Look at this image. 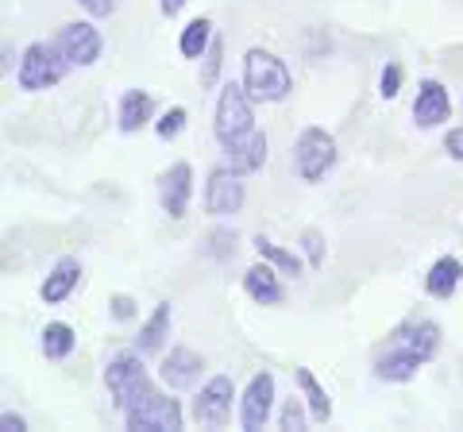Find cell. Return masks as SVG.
Here are the masks:
<instances>
[{
	"mask_svg": "<svg viewBox=\"0 0 463 432\" xmlns=\"http://www.w3.org/2000/svg\"><path fill=\"white\" fill-rule=\"evenodd\" d=\"M216 143L228 155V163L240 170V174H251L267 163V136L255 127L251 117V97L243 85H224L221 100H216Z\"/></svg>",
	"mask_w": 463,
	"mask_h": 432,
	"instance_id": "1",
	"label": "cell"
},
{
	"mask_svg": "<svg viewBox=\"0 0 463 432\" xmlns=\"http://www.w3.org/2000/svg\"><path fill=\"white\" fill-rule=\"evenodd\" d=\"M440 348V328L432 321H417V324H405L394 333L390 340V348L379 355V363H374V374H379L383 382H410L417 371H421L432 352Z\"/></svg>",
	"mask_w": 463,
	"mask_h": 432,
	"instance_id": "2",
	"label": "cell"
},
{
	"mask_svg": "<svg viewBox=\"0 0 463 432\" xmlns=\"http://www.w3.org/2000/svg\"><path fill=\"white\" fill-rule=\"evenodd\" d=\"M243 89H248L251 100H282L294 89V78H289L282 59H274L270 51L251 47L243 54Z\"/></svg>",
	"mask_w": 463,
	"mask_h": 432,
	"instance_id": "3",
	"label": "cell"
},
{
	"mask_svg": "<svg viewBox=\"0 0 463 432\" xmlns=\"http://www.w3.org/2000/svg\"><path fill=\"white\" fill-rule=\"evenodd\" d=\"M105 382H109L112 406L120 413L132 409L143 394H151V379H147V371H143V363H139V352H120L116 359H109Z\"/></svg>",
	"mask_w": 463,
	"mask_h": 432,
	"instance_id": "4",
	"label": "cell"
},
{
	"mask_svg": "<svg viewBox=\"0 0 463 432\" xmlns=\"http://www.w3.org/2000/svg\"><path fill=\"white\" fill-rule=\"evenodd\" d=\"M124 421L132 432H178L182 428V406H178V398L151 390L124 413Z\"/></svg>",
	"mask_w": 463,
	"mask_h": 432,
	"instance_id": "5",
	"label": "cell"
},
{
	"mask_svg": "<svg viewBox=\"0 0 463 432\" xmlns=\"http://www.w3.org/2000/svg\"><path fill=\"white\" fill-rule=\"evenodd\" d=\"M66 59L62 51L51 47V42H32L24 51V62H20V85L27 93H39V89H51V85L62 81L66 74Z\"/></svg>",
	"mask_w": 463,
	"mask_h": 432,
	"instance_id": "6",
	"label": "cell"
},
{
	"mask_svg": "<svg viewBox=\"0 0 463 432\" xmlns=\"http://www.w3.org/2000/svg\"><path fill=\"white\" fill-rule=\"evenodd\" d=\"M294 158H298V174L306 182H321L332 163H336V139H332L325 127H306L298 136V147H294Z\"/></svg>",
	"mask_w": 463,
	"mask_h": 432,
	"instance_id": "7",
	"label": "cell"
},
{
	"mask_svg": "<svg viewBox=\"0 0 463 432\" xmlns=\"http://www.w3.org/2000/svg\"><path fill=\"white\" fill-rule=\"evenodd\" d=\"M58 51H62V59L70 66H93L100 59V51H105V39H100V32L93 23H66L62 32H58V42H54Z\"/></svg>",
	"mask_w": 463,
	"mask_h": 432,
	"instance_id": "8",
	"label": "cell"
},
{
	"mask_svg": "<svg viewBox=\"0 0 463 432\" xmlns=\"http://www.w3.org/2000/svg\"><path fill=\"white\" fill-rule=\"evenodd\" d=\"M232 398H236V390H232V379H228V374H216V379H209L205 390H201L197 401H194L197 425L221 428V425L228 421V413H232Z\"/></svg>",
	"mask_w": 463,
	"mask_h": 432,
	"instance_id": "9",
	"label": "cell"
},
{
	"mask_svg": "<svg viewBox=\"0 0 463 432\" xmlns=\"http://www.w3.org/2000/svg\"><path fill=\"white\" fill-rule=\"evenodd\" d=\"M243 205V182H240V170L236 166H216L209 174V185H205V209L213 216H232L240 212Z\"/></svg>",
	"mask_w": 463,
	"mask_h": 432,
	"instance_id": "10",
	"label": "cell"
},
{
	"mask_svg": "<svg viewBox=\"0 0 463 432\" xmlns=\"http://www.w3.org/2000/svg\"><path fill=\"white\" fill-rule=\"evenodd\" d=\"M270 406H274V374L270 371H259L251 386H248V394H243L240 401V425L243 432H259L267 425V417H270Z\"/></svg>",
	"mask_w": 463,
	"mask_h": 432,
	"instance_id": "11",
	"label": "cell"
},
{
	"mask_svg": "<svg viewBox=\"0 0 463 432\" xmlns=\"http://www.w3.org/2000/svg\"><path fill=\"white\" fill-rule=\"evenodd\" d=\"M190 193H194V170H190V163H174L163 174V182H158V201H163V212H170L174 221L185 216V209H190Z\"/></svg>",
	"mask_w": 463,
	"mask_h": 432,
	"instance_id": "12",
	"label": "cell"
},
{
	"mask_svg": "<svg viewBox=\"0 0 463 432\" xmlns=\"http://www.w3.org/2000/svg\"><path fill=\"white\" fill-rule=\"evenodd\" d=\"M448 112H452V100H448V89L437 81V78H429L421 81V89H417V100H413V120L421 124V127H437L448 120Z\"/></svg>",
	"mask_w": 463,
	"mask_h": 432,
	"instance_id": "13",
	"label": "cell"
},
{
	"mask_svg": "<svg viewBox=\"0 0 463 432\" xmlns=\"http://www.w3.org/2000/svg\"><path fill=\"white\" fill-rule=\"evenodd\" d=\"M201 355L190 352V348H174L166 359H163V367H158V379H163L170 390H185V386H194L197 382V374H201Z\"/></svg>",
	"mask_w": 463,
	"mask_h": 432,
	"instance_id": "14",
	"label": "cell"
},
{
	"mask_svg": "<svg viewBox=\"0 0 463 432\" xmlns=\"http://www.w3.org/2000/svg\"><path fill=\"white\" fill-rule=\"evenodd\" d=\"M81 278V267H78V258H58L54 270L47 275V282H43V301L47 305H58V301H66L70 294H74V286Z\"/></svg>",
	"mask_w": 463,
	"mask_h": 432,
	"instance_id": "15",
	"label": "cell"
},
{
	"mask_svg": "<svg viewBox=\"0 0 463 432\" xmlns=\"http://www.w3.org/2000/svg\"><path fill=\"white\" fill-rule=\"evenodd\" d=\"M243 290H248L251 301H259V305H279V301H282L279 275H274L267 263H259V267H251L248 275H243Z\"/></svg>",
	"mask_w": 463,
	"mask_h": 432,
	"instance_id": "16",
	"label": "cell"
},
{
	"mask_svg": "<svg viewBox=\"0 0 463 432\" xmlns=\"http://www.w3.org/2000/svg\"><path fill=\"white\" fill-rule=\"evenodd\" d=\"M151 108H155L151 93L128 89V93L120 97V132H139V127L151 120Z\"/></svg>",
	"mask_w": 463,
	"mask_h": 432,
	"instance_id": "17",
	"label": "cell"
},
{
	"mask_svg": "<svg viewBox=\"0 0 463 432\" xmlns=\"http://www.w3.org/2000/svg\"><path fill=\"white\" fill-rule=\"evenodd\" d=\"M459 278H463L459 258L444 255V258H437V263H432L425 286H429V294H432V297H452V294H456V286H459Z\"/></svg>",
	"mask_w": 463,
	"mask_h": 432,
	"instance_id": "18",
	"label": "cell"
},
{
	"mask_svg": "<svg viewBox=\"0 0 463 432\" xmlns=\"http://www.w3.org/2000/svg\"><path fill=\"white\" fill-rule=\"evenodd\" d=\"M166 333H170V301H163V305L155 309L151 321L139 328V336H136V352H139V355L158 352V348H163V340H166Z\"/></svg>",
	"mask_w": 463,
	"mask_h": 432,
	"instance_id": "19",
	"label": "cell"
},
{
	"mask_svg": "<svg viewBox=\"0 0 463 432\" xmlns=\"http://www.w3.org/2000/svg\"><path fill=\"white\" fill-rule=\"evenodd\" d=\"M74 343H78L74 328L62 324V321H54V324L43 328V355H47V359H66L70 352H74Z\"/></svg>",
	"mask_w": 463,
	"mask_h": 432,
	"instance_id": "20",
	"label": "cell"
},
{
	"mask_svg": "<svg viewBox=\"0 0 463 432\" xmlns=\"http://www.w3.org/2000/svg\"><path fill=\"white\" fill-rule=\"evenodd\" d=\"M294 374H298V386H301V390H306V398H309L313 421H328V417H332V401H328V394L321 390V382L313 379V371H309V367H298Z\"/></svg>",
	"mask_w": 463,
	"mask_h": 432,
	"instance_id": "21",
	"label": "cell"
},
{
	"mask_svg": "<svg viewBox=\"0 0 463 432\" xmlns=\"http://www.w3.org/2000/svg\"><path fill=\"white\" fill-rule=\"evenodd\" d=\"M255 251L263 255L267 263H274V267H279L282 275H289V278H298V275H301V258H298L294 251L279 248V243H270V239H263V236H259V239H255Z\"/></svg>",
	"mask_w": 463,
	"mask_h": 432,
	"instance_id": "22",
	"label": "cell"
},
{
	"mask_svg": "<svg viewBox=\"0 0 463 432\" xmlns=\"http://www.w3.org/2000/svg\"><path fill=\"white\" fill-rule=\"evenodd\" d=\"M209 47H213V23L209 20H194L182 32V54L185 59H201Z\"/></svg>",
	"mask_w": 463,
	"mask_h": 432,
	"instance_id": "23",
	"label": "cell"
},
{
	"mask_svg": "<svg viewBox=\"0 0 463 432\" xmlns=\"http://www.w3.org/2000/svg\"><path fill=\"white\" fill-rule=\"evenodd\" d=\"M221 54H224L221 39H213V47L205 51V70H201V85H205V89H209V85H216V78H221V66H224Z\"/></svg>",
	"mask_w": 463,
	"mask_h": 432,
	"instance_id": "24",
	"label": "cell"
},
{
	"mask_svg": "<svg viewBox=\"0 0 463 432\" xmlns=\"http://www.w3.org/2000/svg\"><path fill=\"white\" fill-rule=\"evenodd\" d=\"M301 248H306L313 270H321V267H325V239H321V232H317V228H309V232L301 236Z\"/></svg>",
	"mask_w": 463,
	"mask_h": 432,
	"instance_id": "25",
	"label": "cell"
},
{
	"mask_svg": "<svg viewBox=\"0 0 463 432\" xmlns=\"http://www.w3.org/2000/svg\"><path fill=\"white\" fill-rule=\"evenodd\" d=\"M185 127V108H170L163 120L155 124V132H158V139H174Z\"/></svg>",
	"mask_w": 463,
	"mask_h": 432,
	"instance_id": "26",
	"label": "cell"
},
{
	"mask_svg": "<svg viewBox=\"0 0 463 432\" xmlns=\"http://www.w3.org/2000/svg\"><path fill=\"white\" fill-rule=\"evenodd\" d=\"M379 85H383L379 93H383L386 100H394V97H398V85H402V66H394V62H390V66L383 70V81H379Z\"/></svg>",
	"mask_w": 463,
	"mask_h": 432,
	"instance_id": "27",
	"label": "cell"
},
{
	"mask_svg": "<svg viewBox=\"0 0 463 432\" xmlns=\"http://www.w3.org/2000/svg\"><path fill=\"white\" fill-rule=\"evenodd\" d=\"M282 428H286V432L306 428V413H301L298 401H286V409H282Z\"/></svg>",
	"mask_w": 463,
	"mask_h": 432,
	"instance_id": "28",
	"label": "cell"
},
{
	"mask_svg": "<svg viewBox=\"0 0 463 432\" xmlns=\"http://www.w3.org/2000/svg\"><path fill=\"white\" fill-rule=\"evenodd\" d=\"M444 151L456 158V163H463V127H452L448 132V139H444Z\"/></svg>",
	"mask_w": 463,
	"mask_h": 432,
	"instance_id": "29",
	"label": "cell"
},
{
	"mask_svg": "<svg viewBox=\"0 0 463 432\" xmlns=\"http://www.w3.org/2000/svg\"><path fill=\"white\" fill-rule=\"evenodd\" d=\"M78 5L85 8V12H90V16H112V8H116V0H78Z\"/></svg>",
	"mask_w": 463,
	"mask_h": 432,
	"instance_id": "30",
	"label": "cell"
},
{
	"mask_svg": "<svg viewBox=\"0 0 463 432\" xmlns=\"http://www.w3.org/2000/svg\"><path fill=\"white\" fill-rule=\"evenodd\" d=\"M132 313H136V301L132 297H124V294L112 297V316H116V321H128Z\"/></svg>",
	"mask_w": 463,
	"mask_h": 432,
	"instance_id": "31",
	"label": "cell"
},
{
	"mask_svg": "<svg viewBox=\"0 0 463 432\" xmlns=\"http://www.w3.org/2000/svg\"><path fill=\"white\" fill-rule=\"evenodd\" d=\"M228 251H236V236H232V232H216V236H213V255L224 258Z\"/></svg>",
	"mask_w": 463,
	"mask_h": 432,
	"instance_id": "32",
	"label": "cell"
},
{
	"mask_svg": "<svg viewBox=\"0 0 463 432\" xmlns=\"http://www.w3.org/2000/svg\"><path fill=\"white\" fill-rule=\"evenodd\" d=\"M0 425H5V432H24V417L5 413V417H0Z\"/></svg>",
	"mask_w": 463,
	"mask_h": 432,
	"instance_id": "33",
	"label": "cell"
},
{
	"mask_svg": "<svg viewBox=\"0 0 463 432\" xmlns=\"http://www.w3.org/2000/svg\"><path fill=\"white\" fill-rule=\"evenodd\" d=\"M182 8H185V0H163V12H166V16H178Z\"/></svg>",
	"mask_w": 463,
	"mask_h": 432,
	"instance_id": "34",
	"label": "cell"
}]
</instances>
